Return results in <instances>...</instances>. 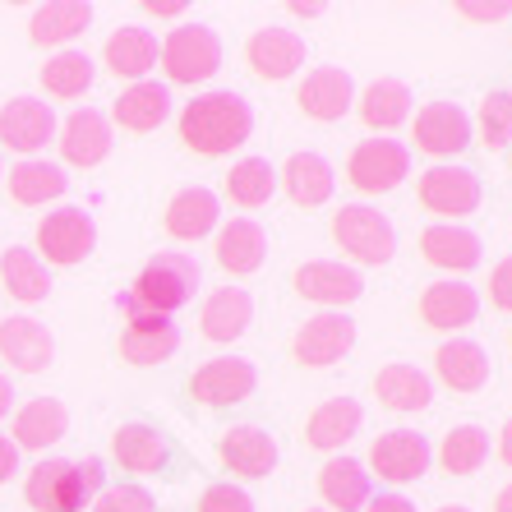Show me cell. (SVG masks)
<instances>
[{
    "label": "cell",
    "mask_w": 512,
    "mask_h": 512,
    "mask_svg": "<svg viewBox=\"0 0 512 512\" xmlns=\"http://www.w3.org/2000/svg\"><path fill=\"white\" fill-rule=\"evenodd\" d=\"M277 180H282L286 194H291V203H300V208H323L337 190L333 162H328L323 153H310V148L286 157V167L277 171Z\"/></svg>",
    "instance_id": "23"
},
{
    "label": "cell",
    "mask_w": 512,
    "mask_h": 512,
    "mask_svg": "<svg viewBox=\"0 0 512 512\" xmlns=\"http://www.w3.org/2000/svg\"><path fill=\"white\" fill-rule=\"evenodd\" d=\"M157 56H162V47H157L153 28H143V24L116 28V33L107 37V47H102L107 70L116 74V79H130V84H143V79H148V70L157 65Z\"/></svg>",
    "instance_id": "22"
},
{
    "label": "cell",
    "mask_w": 512,
    "mask_h": 512,
    "mask_svg": "<svg viewBox=\"0 0 512 512\" xmlns=\"http://www.w3.org/2000/svg\"><path fill=\"white\" fill-rule=\"evenodd\" d=\"M416 148L429 157H457L471 148L476 130H471V116H466L457 102H429L416 116Z\"/></svg>",
    "instance_id": "17"
},
{
    "label": "cell",
    "mask_w": 512,
    "mask_h": 512,
    "mask_svg": "<svg viewBox=\"0 0 512 512\" xmlns=\"http://www.w3.org/2000/svg\"><path fill=\"white\" fill-rule=\"evenodd\" d=\"M489 305L512 314V254L494 263V273H489Z\"/></svg>",
    "instance_id": "45"
},
{
    "label": "cell",
    "mask_w": 512,
    "mask_h": 512,
    "mask_svg": "<svg viewBox=\"0 0 512 512\" xmlns=\"http://www.w3.org/2000/svg\"><path fill=\"white\" fill-rule=\"evenodd\" d=\"M429 462H434V448H429V439L416 434V429H388L370 448V466L388 485H411V480H420L429 471Z\"/></svg>",
    "instance_id": "11"
},
{
    "label": "cell",
    "mask_w": 512,
    "mask_h": 512,
    "mask_svg": "<svg viewBox=\"0 0 512 512\" xmlns=\"http://www.w3.org/2000/svg\"><path fill=\"white\" fill-rule=\"evenodd\" d=\"M162 70L171 84H208L222 70V37L213 24H180L162 42Z\"/></svg>",
    "instance_id": "4"
},
{
    "label": "cell",
    "mask_w": 512,
    "mask_h": 512,
    "mask_svg": "<svg viewBox=\"0 0 512 512\" xmlns=\"http://www.w3.org/2000/svg\"><path fill=\"white\" fill-rule=\"evenodd\" d=\"M217 222H222V199H217L208 185H190L167 203V236L171 240H203L213 236Z\"/></svg>",
    "instance_id": "26"
},
{
    "label": "cell",
    "mask_w": 512,
    "mask_h": 512,
    "mask_svg": "<svg viewBox=\"0 0 512 512\" xmlns=\"http://www.w3.org/2000/svg\"><path fill=\"white\" fill-rule=\"evenodd\" d=\"M434 370L453 393H480L489 383V351L471 337H453L434 351Z\"/></svg>",
    "instance_id": "30"
},
{
    "label": "cell",
    "mask_w": 512,
    "mask_h": 512,
    "mask_svg": "<svg viewBox=\"0 0 512 512\" xmlns=\"http://www.w3.org/2000/svg\"><path fill=\"white\" fill-rule=\"evenodd\" d=\"M471 130H480L485 153H499L512 143V93H485L480 97V111L471 120Z\"/></svg>",
    "instance_id": "42"
},
{
    "label": "cell",
    "mask_w": 512,
    "mask_h": 512,
    "mask_svg": "<svg viewBox=\"0 0 512 512\" xmlns=\"http://www.w3.org/2000/svg\"><path fill=\"white\" fill-rule=\"evenodd\" d=\"M37 250L47 254V263L74 268L97 250V222L84 208H56L37 222Z\"/></svg>",
    "instance_id": "8"
},
{
    "label": "cell",
    "mask_w": 512,
    "mask_h": 512,
    "mask_svg": "<svg viewBox=\"0 0 512 512\" xmlns=\"http://www.w3.org/2000/svg\"><path fill=\"white\" fill-rule=\"evenodd\" d=\"M143 10L157 14V19H176V14H185V0H148Z\"/></svg>",
    "instance_id": "50"
},
{
    "label": "cell",
    "mask_w": 512,
    "mask_h": 512,
    "mask_svg": "<svg viewBox=\"0 0 512 512\" xmlns=\"http://www.w3.org/2000/svg\"><path fill=\"white\" fill-rule=\"evenodd\" d=\"M60 157L70 167H102L111 157V120L102 116L97 107H79L65 125H60Z\"/></svg>",
    "instance_id": "19"
},
{
    "label": "cell",
    "mask_w": 512,
    "mask_h": 512,
    "mask_svg": "<svg viewBox=\"0 0 512 512\" xmlns=\"http://www.w3.org/2000/svg\"><path fill=\"white\" fill-rule=\"evenodd\" d=\"M480 319V291L471 282H457V277H443V282H429L425 296H420V323L425 328H439V333H462Z\"/></svg>",
    "instance_id": "14"
},
{
    "label": "cell",
    "mask_w": 512,
    "mask_h": 512,
    "mask_svg": "<svg viewBox=\"0 0 512 512\" xmlns=\"http://www.w3.org/2000/svg\"><path fill=\"white\" fill-rule=\"evenodd\" d=\"M47 139H56V111L42 97H10L0 107V143L14 153L33 157L37 148H47Z\"/></svg>",
    "instance_id": "15"
},
{
    "label": "cell",
    "mask_w": 512,
    "mask_h": 512,
    "mask_svg": "<svg viewBox=\"0 0 512 512\" xmlns=\"http://www.w3.org/2000/svg\"><path fill=\"white\" fill-rule=\"evenodd\" d=\"M319 494L337 512H365V503L374 499L365 462H356V457H328L319 466Z\"/></svg>",
    "instance_id": "31"
},
{
    "label": "cell",
    "mask_w": 512,
    "mask_h": 512,
    "mask_svg": "<svg viewBox=\"0 0 512 512\" xmlns=\"http://www.w3.org/2000/svg\"><path fill=\"white\" fill-rule=\"evenodd\" d=\"M296 102L310 120L333 125V120H342L346 111L356 107V79H351L342 65H319V70H310L300 79Z\"/></svg>",
    "instance_id": "16"
},
{
    "label": "cell",
    "mask_w": 512,
    "mask_h": 512,
    "mask_svg": "<svg viewBox=\"0 0 512 512\" xmlns=\"http://www.w3.org/2000/svg\"><path fill=\"white\" fill-rule=\"evenodd\" d=\"M254 134V107L231 88H213L185 102L180 111V139L199 157H227L245 148Z\"/></svg>",
    "instance_id": "1"
},
{
    "label": "cell",
    "mask_w": 512,
    "mask_h": 512,
    "mask_svg": "<svg viewBox=\"0 0 512 512\" xmlns=\"http://www.w3.org/2000/svg\"><path fill=\"white\" fill-rule=\"evenodd\" d=\"M351 346H356V319H351L346 310H323V314H314V319L300 323L291 351H296L300 365L328 370V365H337Z\"/></svg>",
    "instance_id": "9"
},
{
    "label": "cell",
    "mask_w": 512,
    "mask_h": 512,
    "mask_svg": "<svg viewBox=\"0 0 512 512\" xmlns=\"http://www.w3.org/2000/svg\"><path fill=\"white\" fill-rule=\"evenodd\" d=\"M374 397H379L388 411L411 416V411H425V406L434 402V383H429V374L416 370V365H383V370L374 374Z\"/></svg>",
    "instance_id": "35"
},
{
    "label": "cell",
    "mask_w": 512,
    "mask_h": 512,
    "mask_svg": "<svg viewBox=\"0 0 512 512\" xmlns=\"http://www.w3.org/2000/svg\"><path fill=\"white\" fill-rule=\"evenodd\" d=\"M70 434V411L56 397H33L14 416V448H51Z\"/></svg>",
    "instance_id": "36"
},
{
    "label": "cell",
    "mask_w": 512,
    "mask_h": 512,
    "mask_svg": "<svg viewBox=\"0 0 512 512\" xmlns=\"http://www.w3.org/2000/svg\"><path fill=\"white\" fill-rule=\"evenodd\" d=\"M10 406H14V388H10V379L0 374V420L10 416Z\"/></svg>",
    "instance_id": "53"
},
{
    "label": "cell",
    "mask_w": 512,
    "mask_h": 512,
    "mask_svg": "<svg viewBox=\"0 0 512 512\" xmlns=\"http://www.w3.org/2000/svg\"><path fill=\"white\" fill-rule=\"evenodd\" d=\"M457 14H462V19H476V24H503L512 14V5L508 0H499V5H457Z\"/></svg>",
    "instance_id": "47"
},
{
    "label": "cell",
    "mask_w": 512,
    "mask_h": 512,
    "mask_svg": "<svg viewBox=\"0 0 512 512\" xmlns=\"http://www.w3.org/2000/svg\"><path fill=\"white\" fill-rule=\"evenodd\" d=\"M499 457H503V466H512V416H508V425L499 429Z\"/></svg>",
    "instance_id": "52"
},
{
    "label": "cell",
    "mask_w": 512,
    "mask_h": 512,
    "mask_svg": "<svg viewBox=\"0 0 512 512\" xmlns=\"http://www.w3.org/2000/svg\"><path fill=\"white\" fill-rule=\"evenodd\" d=\"M0 286H5L14 300L37 305V300L51 296V273H47V263L37 259L33 250H24V245H10V250L0 254Z\"/></svg>",
    "instance_id": "37"
},
{
    "label": "cell",
    "mask_w": 512,
    "mask_h": 512,
    "mask_svg": "<svg viewBox=\"0 0 512 512\" xmlns=\"http://www.w3.org/2000/svg\"><path fill=\"white\" fill-rule=\"evenodd\" d=\"M93 512H157V503L143 485H111L93 499Z\"/></svg>",
    "instance_id": "43"
},
{
    "label": "cell",
    "mask_w": 512,
    "mask_h": 512,
    "mask_svg": "<svg viewBox=\"0 0 512 512\" xmlns=\"http://www.w3.org/2000/svg\"><path fill=\"white\" fill-rule=\"evenodd\" d=\"M14 471H19V448H14V439L0 434V485H10Z\"/></svg>",
    "instance_id": "49"
},
{
    "label": "cell",
    "mask_w": 512,
    "mask_h": 512,
    "mask_svg": "<svg viewBox=\"0 0 512 512\" xmlns=\"http://www.w3.org/2000/svg\"><path fill=\"white\" fill-rule=\"evenodd\" d=\"M74 476H79L84 499H97V494H102V480H107V462H102V457H84V462H74Z\"/></svg>",
    "instance_id": "46"
},
{
    "label": "cell",
    "mask_w": 512,
    "mask_h": 512,
    "mask_svg": "<svg viewBox=\"0 0 512 512\" xmlns=\"http://www.w3.org/2000/svg\"><path fill=\"white\" fill-rule=\"evenodd\" d=\"M199 263H194V254L185 250H167L157 254V259L143 263V273L134 277V286L125 291V300L130 305H139V310L148 314H176L180 305H190L194 291H199Z\"/></svg>",
    "instance_id": "2"
},
{
    "label": "cell",
    "mask_w": 512,
    "mask_h": 512,
    "mask_svg": "<svg viewBox=\"0 0 512 512\" xmlns=\"http://www.w3.org/2000/svg\"><path fill=\"white\" fill-rule=\"evenodd\" d=\"M411 176V148L397 139H365L346 157V180L360 194H393Z\"/></svg>",
    "instance_id": "6"
},
{
    "label": "cell",
    "mask_w": 512,
    "mask_h": 512,
    "mask_svg": "<svg viewBox=\"0 0 512 512\" xmlns=\"http://www.w3.org/2000/svg\"><path fill=\"white\" fill-rule=\"evenodd\" d=\"M420 254H425V263L443 268V273H471V268H480V259H485L476 231L448 227V222H439V227H429L425 236H420Z\"/></svg>",
    "instance_id": "32"
},
{
    "label": "cell",
    "mask_w": 512,
    "mask_h": 512,
    "mask_svg": "<svg viewBox=\"0 0 512 512\" xmlns=\"http://www.w3.org/2000/svg\"><path fill=\"white\" fill-rule=\"evenodd\" d=\"M65 190H70V176L56 162H42V157H24L10 171V199L24 203V208H42V203L60 199Z\"/></svg>",
    "instance_id": "38"
},
{
    "label": "cell",
    "mask_w": 512,
    "mask_h": 512,
    "mask_svg": "<svg viewBox=\"0 0 512 512\" xmlns=\"http://www.w3.org/2000/svg\"><path fill=\"white\" fill-rule=\"evenodd\" d=\"M24 499L37 512H79L88 503L84 489H79V476H74V462H65V457H47V462H37L28 471Z\"/></svg>",
    "instance_id": "18"
},
{
    "label": "cell",
    "mask_w": 512,
    "mask_h": 512,
    "mask_svg": "<svg viewBox=\"0 0 512 512\" xmlns=\"http://www.w3.org/2000/svg\"><path fill=\"white\" fill-rule=\"evenodd\" d=\"M254 388H259V370H254V360H240V356L208 360L190 379V397L203 406H236V402H245Z\"/></svg>",
    "instance_id": "13"
},
{
    "label": "cell",
    "mask_w": 512,
    "mask_h": 512,
    "mask_svg": "<svg viewBox=\"0 0 512 512\" xmlns=\"http://www.w3.org/2000/svg\"><path fill=\"white\" fill-rule=\"evenodd\" d=\"M305 56H310V47H305V37H300L296 28L268 24V28H259V33H250V42H245V65H250L259 79H268V84H282V79L300 74Z\"/></svg>",
    "instance_id": "10"
},
{
    "label": "cell",
    "mask_w": 512,
    "mask_h": 512,
    "mask_svg": "<svg viewBox=\"0 0 512 512\" xmlns=\"http://www.w3.org/2000/svg\"><path fill=\"white\" fill-rule=\"evenodd\" d=\"M250 323H254V296L245 286H222V291L203 300L199 310V333L208 342H236V337L250 333Z\"/></svg>",
    "instance_id": "24"
},
{
    "label": "cell",
    "mask_w": 512,
    "mask_h": 512,
    "mask_svg": "<svg viewBox=\"0 0 512 512\" xmlns=\"http://www.w3.org/2000/svg\"><path fill=\"white\" fill-rule=\"evenodd\" d=\"M416 199L425 213L434 217H448V227H453L457 217H471L485 199L480 190V176L471 167H453V162H439V167H429L416 185Z\"/></svg>",
    "instance_id": "5"
},
{
    "label": "cell",
    "mask_w": 512,
    "mask_h": 512,
    "mask_svg": "<svg viewBox=\"0 0 512 512\" xmlns=\"http://www.w3.org/2000/svg\"><path fill=\"white\" fill-rule=\"evenodd\" d=\"M0 356L10 360L19 374H42L56 360V337H51L47 323L19 314V319L0 323Z\"/></svg>",
    "instance_id": "20"
},
{
    "label": "cell",
    "mask_w": 512,
    "mask_h": 512,
    "mask_svg": "<svg viewBox=\"0 0 512 512\" xmlns=\"http://www.w3.org/2000/svg\"><path fill=\"white\" fill-rule=\"evenodd\" d=\"M365 425V406L356 397H328L323 406H314V416L305 420V443L319 453H337L342 443H351Z\"/></svg>",
    "instance_id": "27"
},
{
    "label": "cell",
    "mask_w": 512,
    "mask_h": 512,
    "mask_svg": "<svg viewBox=\"0 0 512 512\" xmlns=\"http://www.w3.org/2000/svg\"><path fill=\"white\" fill-rule=\"evenodd\" d=\"M97 79V65L88 51H56V56L42 65V88L60 102H74V97H84Z\"/></svg>",
    "instance_id": "39"
},
{
    "label": "cell",
    "mask_w": 512,
    "mask_h": 512,
    "mask_svg": "<svg viewBox=\"0 0 512 512\" xmlns=\"http://www.w3.org/2000/svg\"><path fill=\"white\" fill-rule=\"evenodd\" d=\"M217 453H222L227 471H236L245 480H263L277 466V439L263 425H236L222 434Z\"/></svg>",
    "instance_id": "21"
},
{
    "label": "cell",
    "mask_w": 512,
    "mask_h": 512,
    "mask_svg": "<svg viewBox=\"0 0 512 512\" xmlns=\"http://www.w3.org/2000/svg\"><path fill=\"white\" fill-rule=\"evenodd\" d=\"M277 194V167L268 157H240L227 176V199L240 208H263Z\"/></svg>",
    "instance_id": "41"
},
{
    "label": "cell",
    "mask_w": 512,
    "mask_h": 512,
    "mask_svg": "<svg viewBox=\"0 0 512 512\" xmlns=\"http://www.w3.org/2000/svg\"><path fill=\"white\" fill-rule=\"evenodd\" d=\"M88 24H93V5H84V0H51V5L33 10L28 37L37 47H65L79 33H88Z\"/></svg>",
    "instance_id": "33"
},
{
    "label": "cell",
    "mask_w": 512,
    "mask_h": 512,
    "mask_svg": "<svg viewBox=\"0 0 512 512\" xmlns=\"http://www.w3.org/2000/svg\"><path fill=\"white\" fill-rule=\"evenodd\" d=\"M411 102H416V97H411V88H406L402 79H374V84L356 97V111H360V120H365V130L393 134L397 125H406Z\"/></svg>",
    "instance_id": "34"
},
{
    "label": "cell",
    "mask_w": 512,
    "mask_h": 512,
    "mask_svg": "<svg viewBox=\"0 0 512 512\" xmlns=\"http://www.w3.org/2000/svg\"><path fill=\"white\" fill-rule=\"evenodd\" d=\"M365 512H420L406 494H379V499L365 503Z\"/></svg>",
    "instance_id": "48"
},
{
    "label": "cell",
    "mask_w": 512,
    "mask_h": 512,
    "mask_svg": "<svg viewBox=\"0 0 512 512\" xmlns=\"http://www.w3.org/2000/svg\"><path fill=\"white\" fill-rule=\"evenodd\" d=\"M439 512H476V508H466V503H448V508H439Z\"/></svg>",
    "instance_id": "55"
},
{
    "label": "cell",
    "mask_w": 512,
    "mask_h": 512,
    "mask_svg": "<svg viewBox=\"0 0 512 512\" xmlns=\"http://www.w3.org/2000/svg\"><path fill=\"white\" fill-rule=\"evenodd\" d=\"M333 240L346 259L383 268L397 254V231L388 222V213L370 208V203H342L333 213Z\"/></svg>",
    "instance_id": "3"
},
{
    "label": "cell",
    "mask_w": 512,
    "mask_h": 512,
    "mask_svg": "<svg viewBox=\"0 0 512 512\" xmlns=\"http://www.w3.org/2000/svg\"><path fill=\"white\" fill-rule=\"evenodd\" d=\"M0 176H5V171H0Z\"/></svg>",
    "instance_id": "57"
},
{
    "label": "cell",
    "mask_w": 512,
    "mask_h": 512,
    "mask_svg": "<svg viewBox=\"0 0 512 512\" xmlns=\"http://www.w3.org/2000/svg\"><path fill=\"white\" fill-rule=\"evenodd\" d=\"M494 512H512V485L499 489V499H494Z\"/></svg>",
    "instance_id": "54"
},
{
    "label": "cell",
    "mask_w": 512,
    "mask_h": 512,
    "mask_svg": "<svg viewBox=\"0 0 512 512\" xmlns=\"http://www.w3.org/2000/svg\"><path fill=\"white\" fill-rule=\"evenodd\" d=\"M116 305L130 319H125V333H120V356L130 365H162L180 351V328L167 319V314H148L139 305H130L125 296H116Z\"/></svg>",
    "instance_id": "7"
},
{
    "label": "cell",
    "mask_w": 512,
    "mask_h": 512,
    "mask_svg": "<svg viewBox=\"0 0 512 512\" xmlns=\"http://www.w3.org/2000/svg\"><path fill=\"white\" fill-rule=\"evenodd\" d=\"M111 453H116V462L125 466V471H134V476H157L171 457V443L162 429L143 425V420H130V425H120L116 434H111Z\"/></svg>",
    "instance_id": "28"
},
{
    "label": "cell",
    "mask_w": 512,
    "mask_h": 512,
    "mask_svg": "<svg viewBox=\"0 0 512 512\" xmlns=\"http://www.w3.org/2000/svg\"><path fill=\"white\" fill-rule=\"evenodd\" d=\"M213 254L231 277H250V273H259L263 259H268V231H263L259 222H250V217H231L227 227L217 231Z\"/></svg>",
    "instance_id": "25"
},
{
    "label": "cell",
    "mask_w": 512,
    "mask_h": 512,
    "mask_svg": "<svg viewBox=\"0 0 512 512\" xmlns=\"http://www.w3.org/2000/svg\"><path fill=\"white\" fill-rule=\"evenodd\" d=\"M296 291L323 310H346L365 296V277L351 268V263H337V259H314V263H300L296 268Z\"/></svg>",
    "instance_id": "12"
},
{
    "label": "cell",
    "mask_w": 512,
    "mask_h": 512,
    "mask_svg": "<svg viewBox=\"0 0 512 512\" xmlns=\"http://www.w3.org/2000/svg\"><path fill=\"white\" fill-rule=\"evenodd\" d=\"M310 512H328V508H310Z\"/></svg>",
    "instance_id": "56"
},
{
    "label": "cell",
    "mask_w": 512,
    "mask_h": 512,
    "mask_svg": "<svg viewBox=\"0 0 512 512\" xmlns=\"http://www.w3.org/2000/svg\"><path fill=\"white\" fill-rule=\"evenodd\" d=\"M323 10H328V5H319V0H310V5H305V0H296V5H291V14H296V19H319Z\"/></svg>",
    "instance_id": "51"
},
{
    "label": "cell",
    "mask_w": 512,
    "mask_h": 512,
    "mask_svg": "<svg viewBox=\"0 0 512 512\" xmlns=\"http://www.w3.org/2000/svg\"><path fill=\"white\" fill-rule=\"evenodd\" d=\"M489 462V429L480 425H457L453 434H443L439 443V466L448 476H476Z\"/></svg>",
    "instance_id": "40"
},
{
    "label": "cell",
    "mask_w": 512,
    "mask_h": 512,
    "mask_svg": "<svg viewBox=\"0 0 512 512\" xmlns=\"http://www.w3.org/2000/svg\"><path fill=\"white\" fill-rule=\"evenodd\" d=\"M199 512H259V508H254V499L240 485L222 480V485H208V489H203Z\"/></svg>",
    "instance_id": "44"
},
{
    "label": "cell",
    "mask_w": 512,
    "mask_h": 512,
    "mask_svg": "<svg viewBox=\"0 0 512 512\" xmlns=\"http://www.w3.org/2000/svg\"><path fill=\"white\" fill-rule=\"evenodd\" d=\"M111 116H116L120 130H130V134H153L157 125H167V116H171V88L157 84V79L130 84L125 93L116 97Z\"/></svg>",
    "instance_id": "29"
}]
</instances>
